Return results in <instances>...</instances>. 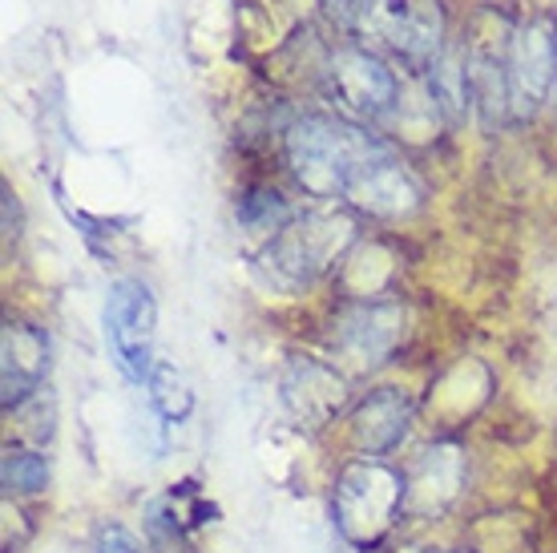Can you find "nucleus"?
Listing matches in <instances>:
<instances>
[{"label": "nucleus", "instance_id": "obj_1", "mask_svg": "<svg viewBox=\"0 0 557 553\" xmlns=\"http://www.w3.org/2000/svg\"><path fill=\"white\" fill-rule=\"evenodd\" d=\"M283 153L292 179L311 198H348V191L368 170L392 158V142L368 125L327 113H304L283 130Z\"/></svg>", "mask_w": 557, "mask_h": 553}, {"label": "nucleus", "instance_id": "obj_2", "mask_svg": "<svg viewBox=\"0 0 557 553\" xmlns=\"http://www.w3.org/2000/svg\"><path fill=\"white\" fill-rule=\"evenodd\" d=\"M405 469L380 457H356L335 472L332 526L356 550H376L405 517Z\"/></svg>", "mask_w": 557, "mask_h": 553}, {"label": "nucleus", "instance_id": "obj_3", "mask_svg": "<svg viewBox=\"0 0 557 553\" xmlns=\"http://www.w3.org/2000/svg\"><path fill=\"white\" fill-rule=\"evenodd\" d=\"M356 243V222L348 214H299L292 226H283L259 255V271L278 291H299L348 259Z\"/></svg>", "mask_w": 557, "mask_h": 553}, {"label": "nucleus", "instance_id": "obj_4", "mask_svg": "<svg viewBox=\"0 0 557 553\" xmlns=\"http://www.w3.org/2000/svg\"><path fill=\"white\" fill-rule=\"evenodd\" d=\"M101 332H106V347L110 360L117 364V372L126 376L129 384L150 380L153 372V335H158V299H153L150 283H141L134 275L113 279L101 304Z\"/></svg>", "mask_w": 557, "mask_h": 553}, {"label": "nucleus", "instance_id": "obj_5", "mask_svg": "<svg viewBox=\"0 0 557 553\" xmlns=\"http://www.w3.org/2000/svg\"><path fill=\"white\" fill-rule=\"evenodd\" d=\"M408 335V307L400 299H348L332 316V352L351 372H376Z\"/></svg>", "mask_w": 557, "mask_h": 553}, {"label": "nucleus", "instance_id": "obj_6", "mask_svg": "<svg viewBox=\"0 0 557 553\" xmlns=\"http://www.w3.org/2000/svg\"><path fill=\"white\" fill-rule=\"evenodd\" d=\"M360 9L363 25L412 70L429 73L432 61L445 53V16L436 0H368Z\"/></svg>", "mask_w": 557, "mask_h": 553}, {"label": "nucleus", "instance_id": "obj_7", "mask_svg": "<svg viewBox=\"0 0 557 553\" xmlns=\"http://www.w3.org/2000/svg\"><path fill=\"white\" fill-rule=\"evenodd\" d=\"M505 70H509V110L513 118H533L542 101L554 94L557 70V25L545 16H533L509 37L505 49Z\"/></svg>", "mask_w": 557, "mask_h": 553}, {"label": "nucleus", "instance_id": "obj_8", "mask_svg": "<svg viewBox=\"0 0 557 553\" xmlns=\"http://www.w3.org/2000/svg\"><path fill=\"white\" fill-rule=\"evenodd\" d=\"M327 97L356 122H384L400 101V82L380 57L363 49H339L327 61Z\"/></svg>", "mask_w": 557, "mask_h": 553}, {"label": "nucleus", "instance_id": "obj_9", "mask_svg": "<svg viewBox=\"0 0 557 553\" xmlns=\"http://www.w3.org/2000/svg\"><path fill=\"white\" fill-rule=\"evenodd\" d=\"M417 425V404L405 388H372L368 396L351 404L348 413V441L360 457H380L388 460L400 444L408 441V432Z\"/></svg>", "mask_w": 557, "mask_h": 553}, {"label": "nucleus", "instance_id": "obj_10", "mask_svg": "<svg viewBox=\"0 0 557 553\" xmlns=\"http://www.w3.org/2000/svg\"><path fill=\"white\" fill-rule=\"evenodd\" d=\"M283 408L304 425V429H327L348 408V380L335 372L332 364L295 356L278 380Z\"/></svg>", "mask_w": 557, "mask_h": 553}, {"label": "nucleus", "instance_id": "obj_11", "mask_svg": "<svg viewBox=\"0 0 557 553\" xmlns=\"http://www.w3.org/2000/svg\"><path fill=\"white\" fill-rule=\"evenodd\" d=\"M49 335L37 323L9 319L0 335V392H4V416H16L49 376Z\"/></svg>", "mask_w": 557, "mask_h": 553}, {"label": "nucleus", "instance_id": "obj_12", "mask_svg": "<svg viewBox=\"0 0 557 553\" xmlns=\"http://www.w3.org/2000/svg\"><path fill=\"white\" fill-rule=\"evenodd\" d=\"M405 517H436L465 489V453L457 444L436 441L405 469Z\"/></svg>", "mask_w": 557, "mask_h": 553}, {"label": "nucleus", "instance_id": "obj_13", "mask_svg": "<svg viewBox=\"0 0 557 553\" xmlns=\"http://www.w3.org/2000/svg\"><path fill=\"white\" fill-rule=\"evenodd\" d=\"M348 202L356 210L376 214V219H405V214H412L420 207V186L405 170V162L392 153V158L376 162V167L351 186Z\"/></svg>", "mask_w": 557, "mask_h": 553}, {"label": "nucleus", "instance_id": "obj_14", "mask_svg": "<svg viewBox=\"0 0 557 553\" xmlns=\"http://www.w3.org/2000/svg\"><path fill=\"white\" fill-rule=\"evenodd\" d=\"M295 219H299V210L283 198V191L263 186V182L243 186L235 198V222L247 235H259V238H267V243H271L283 226H292Z\"/></svg>", "mask_w": 557, "mask_h": 553}, {"label": "nucleus", "instance_id": "obj_15", "mask_svg": "<svg viewBox=\"0 0 557 553\" xmlns=\"http://www.w3.org/2000/svg\"><path fill=\"white\" fill-rule=\"evenodd\" d=\"M424 89L432 94L436 110L448 125H460L465 113L473 106V94H469V57H460L457 49H445L424 73Z\"/></svg>", "mask_w": 557, "mask_h": 553}, {"label": "nucleus", "instance_id": "obj_16", "mask_svg": "<svg viewBox=\"0 0 557 553\" xmlns=\"http://www.w3.org/2000/svg\"><path fill=\"white\" fill-rule=\"evenodd\" d=\"M469 94H473V106L481 110L485 125H497L505 113H513L505 57L488 53V49H469Z\"/></svg>", "mask_w": 557, "mask_h": 553}, {"label": "nucleus", "instance_id": "obj_17", "mask_svg": "<svg viewBox=\"0 0 557 553\" xmlns=\"http://www.w3.org/2000/svg\"><path fill=\"white\" fill-rule=\"evenodd\" d=\"M0 484H4V497H41L53 484V460L45 457V448L9 444L0 457Z\"/></svg>", "mask_w": 557, "mask_h": 553}, {"label": "nucleus", "instance_id": "obj_18", "mask_svg": "<svg viewBox=\"0 0 557 553\" xmlns=\"http://www.w3.org/2000/svg\"><path fill=\"white\" fill-rule=\"evenodd\" d=\"M146 396H150V408L162 425H182L186 416L195 413V392L182 380L178 368L166 360L153 364L150 380H146Z\"/></svg>", "mask_w": 557, "mask_h": 553}, {"label": "nucleus", "instance_id": "obj_19", "mask_svg": "<svg viewBox=\"0 0 557 553\" xmlns=\"http://www.w3.org/2000/svg\"><path fill=\"white\" fill-rule=\"evenodd\" d=\"M190 526H195V521H186V513L178 509L174 493H170V497L146 501V509H141V529H146L150 550H182Z\"/></svg>", "mask_w": 557, "mask_h": 553}, {"label": "nucleus", "instance_id": "obj_20", "mask_svg": "<svg viewBox=\"0 0 557 553\" xmlns=\"http://www.w3.org/2000/svg\"><path fill=\"white\" fill-rule=\"evenodd\" d=\"M16 420H21V437H25L33 448L53 444V437H57V404H53V396H45V388L25 404V408H21V413H16Z\"/></svg>", "mask_w": 557, "mask_h": 553}, {"label": "nucleus", "instance_id": "obj_21", "mask_svg": "<svg viewBox=\"0 0 557 553\" xmlns=\"http://www.w3.org/2000/svg\"><path fill=\"white\" fill-rule=\"evenodd\" d=\"M94 553H150V541L134 533L126 521H101L94 529Z\"/></svg>", "mask_w": 557, "mask_h": 553}, {"label": "nucleus", "instance_id": "obj_22", "mask_svg": "<svg viewBox=\"0 0 557 553\" xmlns=\"http://www.w3.org/2000/svg\"><path fill=\"white\" fill-rule=\"evenodd\" d=\"M21 235V202H16V194L4 186V238H16Z\"/></svg>", "mask_w": 557, "mask_h": 553}, {"label": "nucleus", "instance_id": "obj_23", "mask_svg": "<svg viewBox=\"0 0 557 553\" xmlns=\"http://www.w3.org/2000/svg\"><path fill=\"white\" fill-rule=\"evenodd\" d=\"M396 553H441V550H417V545H408V550H396Z\"/></svg>", "mask_w": 557, "mask_h": 553}, {"label": "nucleus", "instance_id": "obj_24", "mask_svg": "<svg viewBox=\"0 0 557 553\" xmlns=\"http://www.w3.org/2000/svg\"><path fill=\"white\" fill-rule=\"evenodd\" d=\"M549 101H554V110H557V70H554V94H549Z\"/></svg>", "mask_w": 557, "mask_h": 553}, {"label": "nucleus", "instance_id": "obj_25", "mask_svg": "<svg viewBox=\"0 0 557 553\" xmlns=\"http://www.w3.org/2000/svg\"><path fill=\"white\" fill-rule=\"evenodd\" d=\"M339 4H348V9H351V0H339Z\"/></svg>", "mask_w": 557, "mask_h": 553}]
</instances>
